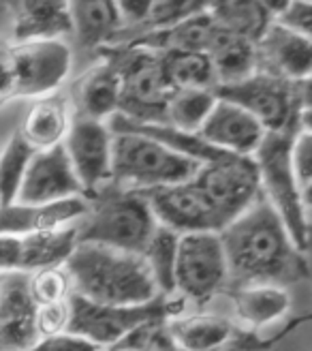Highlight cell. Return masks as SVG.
<instances>
[{"instance_id": "cell-1", "label": "cell", "mask_w": 312, "mask_h": 351, "mask_svg": "<svg viewBox=\"0 0 312 351\" xmlns=\"http://www.w3.org/2000/svg\"><path fill=\"white\" fill-rule=\"evenodd\" d=\"M229 268V287L276 285L289 287L308 276L302 253L281 217L263 199L220 232Z\"/></svg>"}, {"instance_id": "cell-2", "label": "cell", "mask_w": 312, "mask_h": 351, "mask_svg": "<svg viewBox=\"0 0 312 351\" xmlns=\"http://www.w3.org/2000/svg\"><path fill=\"white\" fill-rule=\"evenodd\" d=\"M64 268L71 276L73 293L96 304L137 306L161 295L146 259L135 253L77 242Z\"/></svg>"}, {"instance_id": "cell-3", "label": "cell", "mask_w": 312, "mask_h": 351, "mask_svg": "<svg viewBox=\"0 0 312 351\" xmlns=\"http://www.w3.org/2000/svg\"><path fill=\"white\" fill-rule=\"evenodd\" d=\"M156 227L159 223L140 191L109 184L88 197V213L77 223V242L144 255Z\"/></svg>"}, {"instance_id": "cell-4", "label": "cell", "mask_w": 312, "mask_h": 351, "mask_svg": "<svg viewBox=\"0 0 312 351\" xmlns=\"http://www.w3.org/2000/svg\"><path fill=\"white\" fill-rule=\"evenodd\" d=\"M73 69L66 41L20 43L0 37V105L58 93Z\"/></svg>"}, {"instance_id": "cell-5", "label": "cell", "mask_w": 312, "mask_h": 351, "mask_svg": "<svg viewBox=\"0 0 312 351\" xmlns=\"http://www.w3.org/2000/svg\"><path fill=\"white\" fill-rule=\"evenodd\" d=\"M99 58L112 60L122 77L120 116L146 125H167V108L176 95L165 56L144 47H103Z\"/></svg>"}, {"instance_id": "cell-6", "label": "cell", "mask_w": 312, "mask_h": 351, "mask_svg": "<svg viewBox=\"0 0 312 351\" xmlns=\"http://www.w3.org/2000/svg\"><path fill=\"white\" fill-rule=\"evenodd\" d=\"M114 133V131H112ZM199 163L169 150L140 133L116 131L112 152V184L129 191H150L193 180Z\"/></svg>"}, {"instance_id": "cell-7", "label": "cell", "mask_w": 312, "mask_h": 351, "mask_svg": "<svg viewBox=\"0 0 312 351\" xmlns=\"http://www.w3.org/2000/svg\"><path fill=\"white\" fill-rule=\"evenodd\" d=\"M184 304L186 300H182L180 295H159L148 304L107 306L71 293V298H68L71 322H68L66 332L86 339L88 343L96 345L101 351H107L118 343H122L137 328L178 317L184 311Z\"/></svg>"}, {"instance_id": "cell-8", "label": "cell", "mask_w": 312, "mask_h": 351, "mask_svg": "<svg viewBox=\"0 0 312 351\" xmlns=\"http://www.w3.org/2000/svg\"><path fill=\"white\" fill-rule=\"evenodd\" d=\"M296 133H268L252 154L259 169L261 195L281 217L296 247L306 253L310 217L302 202V189L291 167V139Z\"/></svg>"}, {"instance_id": "cell-9", "label": "cell", "mask_w": 312, "mask_h": 351, "mask_svg": "<svg viewBox=\"0 0 312 351\" xmlns=\"http://www.w3.org/2000/svg\"><path fill=\"white\" fill-rule=\"evenodd\" d=\"M227 289L229 268L220 234L201 232L180 236L176 293L201 308Z\"/></svg>"}, {"instance_id": "cell-10", "label": "cell", "mask_w": 312, "mask_h": 351, "mask_svg": "<svg viewBox=\"0 0 312 351\" xmlns=\"http://www.w3.org/2000/svg\"><path fill=\"white\" fill-rule=\"evenodd\" d=\"M214 93L218 99L235 103L252 114L268 133H298L300 129L302 105L298 84L259 71L239 84L216 86Z\"/></svg>"}, {"instance_id": "cell-11", "label": "cell", "mask_w": 312, "mask_h": 351, "mask_svg": "<svg viewBox=\"0 0 312 351\" xmlns=\"http://www.w3.org/2000/svg\"><path fill=\"white\" fill-rule=\"evenodd\" d=\"M193 182L210 199L222 230L261 199V182L252 156L224 154L214 163L201 165Z\"/></svg>"}, {"instance_id": "cell-12", "label": "cell", "mask_w": 312, "mask_h": 351, "mask_svg": "<svg viewBox=\"0 0 312 351\" xmlns=\"http://www.w3.org/2000/svg\"><path fill=\"white\" fill-rule=\"evenodd\" d=\"M140 193L146 197L156 223L167 227V230H173L180 236L222 232V223L216 210L193 180Z\"/></svg>"}, {"instance_id": "cell-13", "label": "cell", "mask_w": 312, "mask_h": 351, "mask_svg": "<svg viewBox=\"0 0 312 351\" xmlns=\"http://www.w3.org/2000/svg\"><path fill=\"white\" fill-rule=\"evenodd\" d=\"M62 146L83 186L86 199L112 184L114 133L107 122L75 116Z\"/></svg>"}, {"instance_id": "cell-14", "label": "cell", "mask_w": 312, "mask_h": 351, "mask_svg": "<svg viewBox=\"0 0 312 351\" xmlns=\"http://www.w3.org/2000/svg\"><path fill=\"white\" fill-rule=\"evenodd\" d=\"M73 197H86L83 186L68 161L64 146L37 150L26 169L17 204H56Z\"/></svg>"}, {"instance_id": "cell-15", "label": "cell", "mask_w": 312, "mask_h": 351, "mask_svg": "<svg viewBox=\"0 0 312 351\" xmlns=\"http://www.w3.org/2000/svg\"><path fill=\"white\" fill-rule=\"evenodd\" d=\"M77 247V225L54 234L0 236V274H32L64 266Z\"/></svg>"}, {"instance_id": "cell-16", "label": "cell", "mask_w": 312, "mask_h": 351, "mask_svg": "<svg viewBox=\"0 0 312 351\" xmlns=\"http://www.w3.org/2000/svg\"><path fill=\"white\" fill-rule=\"evenodd\" d=\"M39 341L28 274H0V351H32Z\"/></svg>"}, {"instance_id": "cell-17", "label": "cell", "mask_w": 312, "mask_h": 351, "mask_svg": "<svg viewBox=\"0 0 312 351\" xmlns=\"http://www.w3.org/2000/svg\"><path fill=\"white\" fill-rule=\"evenodd\" d=\"M88 213V199L73 197L56 204L0 206V236L54 234L75 227Z\"/></svg>"}, {"instance_id": "cell-18", "label": "cell", "mask_w": 312, "mask_h": 351, "mask_svg": "<svg viewBox=\"0 0 312 351\" xmlns=\"http://www.w3.org/2000/svg\"><path fill=\"white\" fill-rule=\"evenodd\" d=\"M257 49L259 71L291 84H302L312 75V41L276 20L257 43Z\"/></svg>"}, {"instance_id": "cell-19", "label": "cell", "mask_w": 312, "mask_h": 351, "mask_svg": "<svg viewBox=\"0 0 312 351\" xmlns=\"http://www.w3.org/2000/svg\"><path fill=\"white\" fill-rule=\"evenodd\" d=\"M199 135L207 144L237 156H252L268 135L265 127L239 105L218 99Z\"/></svg>"}, {"instance_id": "cell-20", "label": "cell", "mask_w": 312, "mask_h": 351, "mask_svg": "<svg viewBox=\"0 0 312 351\" xmlns=\"http://www.w3.org/2000/svg\"><path fill=\"white\" fill-rule=\"evenodd\" d=\"M7 7L13 41H66L73 37L71 7L64 0H15Z\"/></svg>"}, {"instance_id": "cell-21", "label": "cell", "mask_w": 312, "mask_h": 351, "mask_svg": "<svg viewBox=\"0 0 312 351\" xmlns=\"http://www.w3.org/2000/svg\"><path fill=\"white\" fill-rule=\"evenodd\" d=\"M75 120L73 103L62 93H51L28 103L20 120V133L34 150H47L64 144Z\"/></svg>"}, {"instance_id": "cell-22", "label": "cell", "mask_w": 312, "mask_h": 351, "mask_svg": "<svg viewBox=\"0 0 312 351\" xmlns=\"http://www.w3.org/2000/svg\"><path fill=\"white\" fill-rule=\"evenodd\" d=\"M120 95H122V77L118 66L103 58L75 82L71 101L75 116L109 122L120 112Z\"/></svg>"}, {"instance_id": "cell-23", "label": "cell", "mask_w": 312, "mask_h": 351, "mask_svg": "<svg viewBox=\"0 0 312 351\" xmlns=\"http://www.w3.org/2000/svg\"><path fill=\"white\" fill-rule=\"evenodd\" d=\"M218 30L220 28L210 13V3H207L205 9L186 17L180 24L146 34L142 39L127 43L125 47H144L156 54H210Z\"/></svg>"}, {"instance_id": "cell-24", "label": "cell", "mask_w": 312, "mask_h": 351, "mask_svg": "<svg viewBox=\"0 0 312 351\" xmlns=\"http://www.w3.org/2000/svg\"><path fill=\"white\" fill-rule=\"evenodd\" d=\"M68 7H71L73 39L81 49L99 51L109 47L122 32V17L116 0H73Z\"/></svg>"}, {"instance_id": "cell-25", "label": "cell", "mask_w": 312, "mask_h": 351, "mask_svg": "<svg viewBox=\"0 0 312 351\" xmlns=\"http://www.w3.org/2000/svg\"><path fill=\"white\" fill-rule=\"evenodd\" d=\"M224 293L229 295L237 322L248 332H261L285 317L291 308L289 289L276 285L229 287Z\"/></svg>"}, {"instance_id": "cell-26", "label": "cell", "mask_w": 312, "mask_h": 351, "mask_svg": "<svg viewBox=\"0 0 312 351\" xmlns=\"http://www.w3.org/2000/svg\"><path fill=\"white\" fill-rule=\"evenodd\" d=\"M237 328L220 315H178L165 322V335L173 351H218Z\"/></svg>"}, {"instance_id": "cell-27", "label": "cell", "mask_w": 312, "mask_h": 351, "mask_svg": "<svg viewBox=\"0 0 312 351\" xmlns=\"http://www.w3.org/2000/svg\"><path fill=\"white\" fill-rule=\"evenodd\" d=\"M107 125L114 133L116 131H131V133H140V135H146L150 139H156V142H161L169 150L178 152V154L186 156V159L195 161L199 165L214 163L220 159V156L229 154V152H222V150L210 146L199 133H186L180 129H173L171 125H146V122H135V120H129L120 114H116Z\"/></svg>"}, {"instance_id": "cell-28", "label": "cell", "mask_w": 312, "mask_h": 351, "mask_svg": "<svg viewBox=\"0 0 312 351\" xmlns=\"http://www.w3.org/2000/svg\"><path fill=\"white\" fill-rule=\"evenodd\" d=\"M207 56L212 60L218 86L239 84L259 73L257 43L244 37H237V34H231L222 28L218 30Z\"/></svg>"}, {"instance_id": "cell-29", "label": "cell", "mask_w": 312, "mask_h": 351, "mask_svg": "<svg viewBox=\"0 0 312 351\" xmlns=\"http://www.w3.org/2000/svg\"><path fill=\"white\" fill-rule=\"evenodd\" d=\"M210 13L216 20L218 28L227 30L237 37H244L252 43H259L270 24L274 22V13L268 3L259 0H227V3H210Z\"/></svg>"}, {"instance_id": "cell-30", "label": "cell", "mask_w": 312, "mask_h": 351, "mask_svg": "<svg viewBox=\"0 0 312 351\" xmlns=\"http://www.w3.org/2000/svg\"><path fill=\"white\" fill-rule=\"evenodd\" d=\"M180 251V234L159 225L144 251V259L152 272V278L161 295L176 293V266Z\"/></svg>"}, {"instance_id": "cell-31", "label": "cell", "mask_w": 312, "mask_h": 351, "mask_svg": "<svg viewBox=\"0 0 312 351\" xmlns=\"http://www.w3.org/2000/svg\"><path fill=\"white\" fill-rule=\"evenodd\" d=\"M34 150L17 129L0 146V206H11L17 202L26 169L34 156Z\"/></svg>"}, {"instance_id": "cell-32", "label": "cell", "mask_w": 312, "mask_h": 351, "mask_svg": "<svg viewBox=\"0 0 312 351\" xmlns=\"http://www.w3.org/2000/svg\"><path fill=\"white\" fill-rule=\"evenodd\" d=\"M176 90H216L218 80L207 54H163Z\"/></svg>"}, {"instance_id": "cell-33", "label": "cell", "mask_w": 312, "mask_h": 351, "mask_svg": "<svg viewBox=\"0 0 312 351\" xmlns=\"http://www.w3.org/2000/svg\"><path fill=\"white\" fill-rule=\"evenodd\" d=\"M216 103L214 90H176L167 108V125L186 133H199Z\"/></svg>"}, {"instance_id": "cell-34", "label": "cell", "mask_w": 312, "mask_h": 351, "mask_svg": "<svg viewBox=\"0 0 312 351\" xmlns=\"http://www.w3.org/2000/svg\"><path fill=\"white\" fill-rule=\"evenodd\" d=\"M28 291L37 306L66 302L73 293V283L64 266H51L28 274Z\"/></svg>"}, {"instance_id": "cell-35", "label": "cell", "mask_w": 312, "mask_h": 351, "mask_svg": "<svg viewBox=\"0 0 312 351\" xmlns=\"http://www.w3.org/2000/svg\"><path fill=\"white\" fill-rule=\"evenodd\" d=\"M291 167L296 180L304 191L312 182V133L298 129L291 139Z\"/></svg>"}, {"instance_id": "cell-36", "label": "cell", "mask_w": 312, "mask_h": 351, "mask_svg": "<svg viewBox=\"0 0 312 351\" xmlns=\"http://www.w3.org/2000/svg\"><path fill=\"white\" fill-rule=\"evenodd\" d=\"M71 322V306L66 302L37 306V335L41 341L64 335Z\"/></svg>"}, {"instance_id": "cell-37", "label": "cell", "mask_w": 312, "mask_h": 351, "mask_svg": "<svg viewBox=\"0 0 312 351\" xmlns=\"http://www.w3.org/2000/svg\"><path fill=\"white\" fill-rule=\"evenodd\" d=\"M276 22L312 41V3L308 0L285 3L283 11L276 15Z\"/></svg>"}, {"instance_id": "cell-38", "label": "cell", "mask_w": 312, "mask_h": 351, "mask_svg": "<svg viewBox=\"0 0 312 351\" xmlns=\"http://www.w3.org/2000/svg\"><path fill=\"white\" fill-rule=\"evenodd\" d=\"M32 351H101V349L81 337H75L71 332H64V335L39 341V345Z\"/></svg>"}, {"instance_id": "cell-39", "label": "cell", "mask_w": 312, "mask_h": 351, "mask_svg": "<svg viewBox=\"0 0 312 351\" xmlns=\"http://www.w3.org/2000/svg\"><path fill=\"white\" fill-rule=\"evenodd\" d=\"M298 90H300V105H302V110H312V75L298 84Z\"/></svg>"}, {"instance_id": "cell-40", "label": "cell", "mask_w": 312, "mask_h": 351, "mask_svg": "<svg viewBox=\"0 0 312 351\" xmlns=\"http://www.w3.org/2000/svg\"><path fill=\"white\" fill-rule=\"evenodd\" d=\"M298 125H300L302 131H310V133H312V110H302V112H300Z\"/></svg>"}, {"instance_id": "cell-41", "label": "cell", "mask_w": 312, "mask_h": 351, "mask_svg": "<svg viewBox=\"0 0 312 351\" xmlns=\"http://www.w3.org/2000/svg\"><path fill=\"white\" fill-rule=\"evenodd\" d=\"M302 202H304V206H306V210L310 213L312 210V182L302 191Z\"/></svg>"}, {"instance_id": "cell-42", "label": "cell", "mask_w": 312, "mask_h": 351, "mask_svg": "<svg viewBox=\"0 0 312 351\" xmlns=\"http://www.w3.org/2000/svg\"><path fill=\"white\" fill-rule=\"evenodd\" d=\"M306 253H312V221L308 225V244H306Z\"/></svg>"}, {"instance_id": "cell-43", "label": "cell", "mask_w": 312, "mask_h": 351, "mask_svg": "<svg viewBox=\"0 0 312 351\" xmlns=\"http://www.w3.org/2000/svg\"><path fill=\"white\" fill-rule=\"evenodd\" d=\"M306 261H308V280L312 283V253H306Z\"/></svg>"}, {"instance_id": "cell-44", "label": "cell", "mask_w": 312, "mask_h": 351, "mask_svg": "<svg viewBox=\"0 0 312 351\" xmlns=\"http://www.w3.org/2000/svg\"><path fill=\"white\" fill-rule=\"evenodd\" d=\"M107 351H135V349H120V347H112V349H107Z\"/></svg>"}]
</instances>
